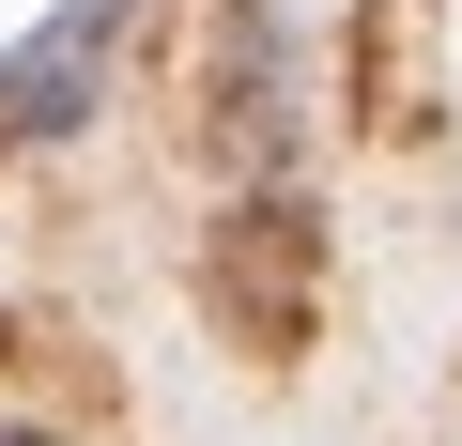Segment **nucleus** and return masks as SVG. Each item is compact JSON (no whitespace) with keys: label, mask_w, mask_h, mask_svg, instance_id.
I'll return each instance as SVG.
<instances>
[{"label":"nucleus","mask_w":462,"mask_h":446,"mask_svg":"<svg viewBox=\"0 0 462 446\" xmlns=\"http://www.w3.org/2000/svg\"><path fill=\"white\" fill-rule=\"evenodd\" d=\"M108 47H124V0H62V16H32L16 47H0V139H78L93 93H108Z\"/></svg>","instance_id":"7ed1b4c3"},{"label":"nucleus","mask_w":462,"mask_h":446,"mask_svg":"<svg viewBox=\"0 0 462 446\" xmlns=\"http://www.w3.org/2000/svg\"><path fill=\"white\" fill-rule=\"evenodd\" d=\"M0 446H62V431H32V415H0Z\"/></svg>","instance_id":"20e7f679"},{"label":"nucleus","mask_w":462,"mask_h":446,"mask_svg":"<svg viewBox=\"0 0 462 446\" xmlns=\"http://www.w3.org/2000/svg\"><path fill=\"white\" fill-rule=\"evenodd\" d=\"M200 123L231 169H293L309 154V32L293 0H200Z\"/></svg>","instance_id":"f03ea898"},{"label":"nucleus","mask_w":462,"mask_h":446,"mask_svg":"<svg viewBox=\"0 0 462 446\" xmlns=\"http://www.w3.org/2000/svg\"><path fill=\"white\" fill-rule=\"evenodd\" d=\"M324 278H339V232H324V200L293 169H247V200H216L200 308H216V339L247 354V369H293L324 339Z\"/></svg>","instance_id":"f257e3e1"}]
</instances>
